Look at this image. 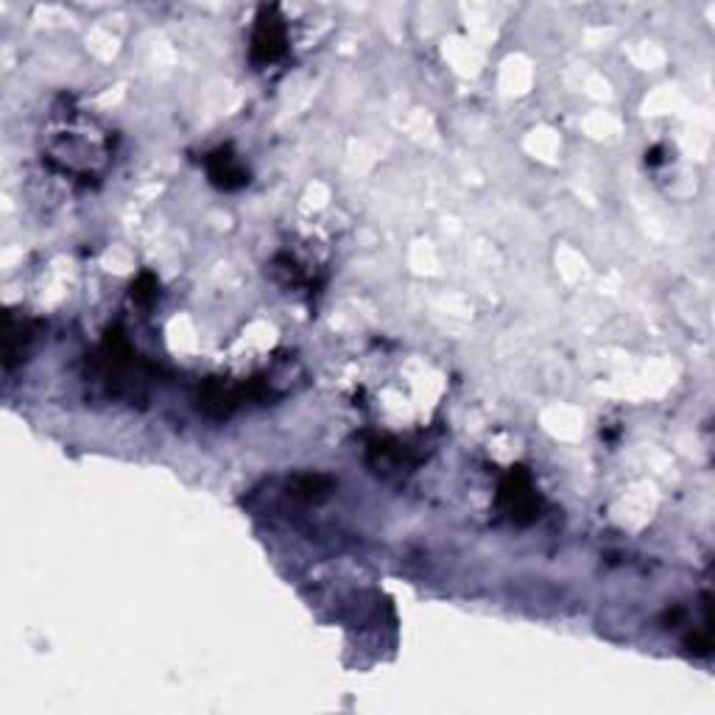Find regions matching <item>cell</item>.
<instances>
[{"instance_id":"6","label":"cell","mask_w":715,"mask_h":715,"mask_svg":"<svg viewBox=\"0 0 715 715\" xmlns=\"http://www.w3.org/2000/svg\"><path fill=\"white\" fill-rule=\"evenodd\" d=\"M7 369H12L14 364L23 361L25 355V344L31 341V330L25 325V319L18 322V316L7 314Z\"/></svg>"},{"instance_id":"1","label":"cell","mask_w":715,"mask_h":715,"mask_svg":"<svg viewBox=\"0 0 715 715\" xmlns=\"http://www.w3.org/2000/svg\"><path fill=\"white\" fill-rule=\"evenodd\" d=\"M93 367L101 383H107L109 391L120 397L140 395L148 380V364L129 347V341L118 330L104 338L93 358Z\"/></svg>"},{"instance_id":"4","label":"cell","mask_w":715,"mask_h":715,"mask_svg":"<svg viewBox=\"0 0 715 715\" xmlns=\"http://www.w3.org/2000/svg\"><path fill=\"white\" fill-rule=\"evenodd\" d=\"M266 395L254 383H227V380H208L199 391V411L210 420H227L246 400H261Z\"/></svg>"},{"instance_id":"2","label":"cell","mask_w":715,"mask_h":715,"mask_svg":"<svg viewBox=\"0 0 715 715\" xmlns=\"http://www.w3.org/2000/svg\"><path fill=\"white\" fill-rule=\"evenodd\" d=\"M497 506H501L503 515L508 517L517 526H528L539 517V508H543V501H539L537 490L532 484V475L523 467H512L506 473V479L501 481V490H497Z\"/></svg>"},{"instance_id":"7","label":"cell","mask_w":715,"mask_h":715,"mask_svg":"<svg viewBox=\"0 0 715 715\" xmlns=\"http://www.w3.org/2000/svg\"><path fill=\"white\" fill-rule=\"evenodd\" d=\"M330 479H325V475H296L288 490L294 497L319 501V497H325L327 492H330Z\"/></svg>"},{"instance_id":"3","label":"cell","mask_w":715,"mask_h":715,"mask_svg":"<svg viewBox=\"0 0 715 715\" xmlns=\"http://www.w3.org/2000/svg\"><path fill=\"white\" fill-rule=\"evenodd\" d=\"M285 51H288V29H285V20L280 18V12L274 7H263L257 12V20H254L252 31V62L257 67L274 65L277 60H283Z\"/></svg>"},{"instance_id":"5","label":"cell","mask_w":715,"mask_h":715,"mask_svg":"<svg viewBox=\"0 0 715 715\" xmlns=\"http://www.w3.org/2000/svg\"><path fill=\"white\" fill-rule=\"evenodd\" d=\"M208 177L219 190H238L249 182V171L241 166L230 146L215 148L208 157Z\"/></svg>"},{"instance_id":"8","label":"cell","mask_w":715,"mask_h":715,"mask_svg":"<svg viewBox=\"0 0 715 715\" xmlns=\"http://www.w3.org/2000/svg\"><path fill=\"white\" fill-rule=\"evenodd\" d=\"M132 294H135V299H140V302L155 299V296H157V280L151 277V274H143L140 283L135 285V291H132Z\"/></svg>"}]
</instances>
